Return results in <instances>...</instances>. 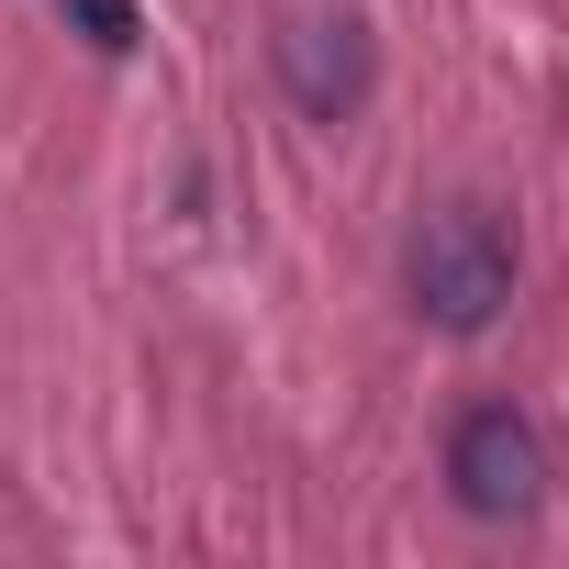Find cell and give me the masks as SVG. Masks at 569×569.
Wrapping results in <instances>:
<instances>
[{
    "label": "cell",
    "instance_id": "cell-3",
    "mask_svg": "<svg viewBox=\"0 0 569 569\" xmlns=\"http://www.w3.org/2000/svg\"><path fill=\"white\" fill-rule=\"evenodd\" d=\"M279 90H291L313 123H347L358 101H369V23L358 12H291L279 23Z\"/></svg>",
    "mask_w": 569,
    "mask_h": 569
},
{
    "label": "cell",
    "instance_id": "cell-1",
    "mask_svg": "<svg viewBox=\"0 0 569 569\" xmlns=\"http://www.w3.org/2000/svg\"><path fill=\"white\" fill-rule=\"evenodd\" d=\"M402 279H413V313L447 325V336H480L502 302H513V234L491 201H436L402 246Z\"/></svg>",
    "mask_w": 569,
    "mask_h": 569
},
{
    "label": "cell",
    "instance_id": "cell-4",
    "mask_svg": "<svg viewBox=\"0 0 569 569\" xmlns=\"http://www.w3.org/2000/svg\"><path fill=\"white\" fill-rule=\"evenodd\" d=\"M68 12L90 23V46H101V57H123V46L146 34V23H134V0H68Z\"/></svg>",
    "mask_w": 569,
    "mask_h": 569
},
{
    "label": "cell",
    "instance_id": "cell-2",
    "mask_svg": "<svg viewBox=\"0 0 569 569\" xmlns=\"http://www.w3.org/2000/svg\"><path fill=\"white\" fill-rule=\"evenodd\" d=\"M447 491H458L480 525H513V513H536V502H547V436H536L513 402H480V413H458V436H447Z\"/></svg>",
    "mask_w": 569,
    "mask_h": 569
}]
</instances>
